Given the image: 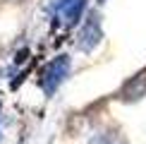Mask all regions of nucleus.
Listing matches in <instances>:
<instances>
[{
    "instance_id": "5",
    "label": "nucleus",
    "mask_w": 146,
    "mask_h": 144,
    "mask_svg": "<svg viewBox=\"0 0 146 144\" xmlns=\"http://www.w3.org/2000/svg\"><path fill=\"white\" fill-rule=\"evenodd\" d=\"M0 108H3V103H0Z\"/></svg>"
},
{
    "instance_id": "6",
    "label": "nucleus",
    "mask_w": 146,
    "mask_h": 144,
    "mask_svg": "<svg viewBox=\"0 0 146 144\" xmlns=\"http://www.w3.org/2000/svg\"><path fill=\"white\" fill-rule=\"evenodd\" d=\"M101 3H103V0H101Z\"/></svg>"
},
{
    "instance_id": "2",
    "label": "nucleus",
    "mask_w": 146,
    "mask_h": 144,
    "mask_svg": "<svg viewBox=\"0 0 146 144\" xmlns=\"http://www.w3.org/2000/svg\"><path fill=\"white\" fill-rule=\"evenodd\" d=\"M101 36H103V31H101V17L96 15V12H91L86 19H84L82 29H79V41H77V46L82 48V51H91V48L98 46Z\"/></svg>"
},
{
    "instance_id": "3",
    "label": "nucleus",
    "mask_w": 146,
    "mask_h": 144,
    "mask_svg": "<svg viewBox=\"0 0 146 144\" xmlns=\"http://www.w3.org/2000/svg\"><path fill=\"white\" fill-rule=\"evenodd\" d=\"M84 5H86V0H60L58 3V15L67 24H74V22H79V17H82Z\"/></svg>"
},
{
    "instance_id": "1",
    "label": "nucleus",
    "mask_w": 146,
    "mask_h": 144,
    "mask_svg": "<svg viewBox=\"0 0 146 144\" xmlns=\"http://www.w3.org/2000/svg\"><path fill=\"white\" fill-rule=\"evenodd\" d=\"M67 72H70V58L67 55H58L55 60H50L43 67V72H41V89H43L46 94H55V89L62 84V79L67 77Z\"/></svg>"
},
{
    "instance_id": "4",
    "label": "nucleus",
    "mask_w": 146,
    "mask_h": 144,
    "mask_svg": "<svg viewBox=\"0 0 146 144\" xmlns=\"http://www.w3.org/2000/svg\"><path fill=\"white\" fill-rule=\"evenodd\" d=\"M89 144H127V142L115 132H103V135H96Z\"/></svg>"
}]
</instances>
